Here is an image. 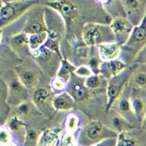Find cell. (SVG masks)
<instances>
[{"label": "cell", "instance_id": "1", "mask_svg": "<svg viewBox=\"0 0 146 146\" xmlns=\"http://www.w3.org/2000/svg\"><path fill=\"white\" fill-rule=\"evenodd\" d=\"M146 44V22L145 17L141 21L133 27L130 36L122 45L119 58L127 64L132 63L133 59L143 51Z\"/></svg>", "mask_w": 146, "mask_h": 146}, {"label": "cell", "instance_id": "2", "mask_svg": "<svg viewBox=\"0 0 146 146\" xmlns=\"http://www.w3.org/2000/svg\"><path fill=\"white\" fill-rule=\"evenodd\" d=\"M41 2L39 0H8L2 1L0 7V29L16 22L31 7Z\"/></svg>", "mask_w": 146, "mask_h": 146}, {"label": "cell", "instance_id": "3", "mask_svg": "<svg viewBox=\"0 0 146 146\" xmlns=\"http://www.w3.org/2000/svg\"><path fill=\"white\" fill-rule=\"evenodd\" d=\"M81 38L86 47H96L100 43L114 41L109 25L100 22H87L82 27Z\"/></svg>", "mask_w": 146, "mask_h": 146}, {"label": "cell", "instance_id": "4", "mask_svg": "<svg viewBox=\"0 0 146 146\" xmlns=\"http://www.w3.org/2000/svg\"><path fill=\"white\" fill-rule=\"evenodd\" d=\"M134 65H129L124 70L119 73L117 75L111 77L106 81V110L105 112H108L111 110L114 102H116L118 97L121 94V92L128 84V80L131 75V72L133 68Z\"/></svg>", "mask_w": 146, "mask_h": 146}, {"label": "cell", "instance_id": "5", "mask_svg": "<svg viewBox=\"0 0 146 146\" xmlns=\"http://www.w3.org/2000/svg\"><path fill=\"white\" fill-rule=\"evenodd\" d=\"M117 134L116 131L103 124L100 121L92 120L87 123L80 131V139H82L80 143L95 145L100 141L105 138H113Z\"/></svg>", "mask_w": 146, "mask_h": 146}, {"label": "cell", "instance_id": "6", "mask_svg": "<svg viewBox=\"0 0 146 146\" xmlns=\"http://www.w3.org/2000/svg\"><path fill=\"white\" fill-rule=\"evenodd\" d=\"M36 64L43 72L49 77H54L58 68L62 56L52 51L45 46L30 52Z\"/></svg>", "mask_w": 146, "mask_h": 146}, {"label": "cell", "instance_id": "7", "mask_svg": "<svg viewBox=\"0 0 146 146\" xmlns=\"http://www.w3.org/2000/svg\"><path fill=\"white\" fill-rule=\"evenodd\" d=\"M14 72L18 80L29 90L38 87L40 80V68L36 64L33 66L22 59L14 67Z\"/></svg>", "mask_w": 146, "mask_h": 146}, {"label": "cell", "instance_id": "8", "mask_svg": "<svg viewBox=\"0 0 146 146\" xmlns=\"http://www.w3.org/2000/svg\"><path fill=\"white\" fill-rule=\"evenodd\" d=\"M25 25L23 27V32L26 34H35L39 32L48 31L45 21V6L42 4H38L31 7L29 11Z\"/></svg>", "mask_w": 146, "mask_h": 146}, {"label": "cell", "instance_id": "9", "mask_svg": "<svg viewBox=\"0 0 146 146\" xmlns=\"http://www.w3.org/2000/svg\"><path fill=\"white\" fill-rule=\"evenodd\" d=\"M32 90H33L31 95L32 103L43 116L50 118L53 115V111H55L52 107V99L54 96L52 90L43 87L40 88L36 87Z\"/></svg>", "mask_w": 146, "mask_h": 146}, {"label": "cell", "instance_id": "10", "mask_svg": "<svg viewBox=\"0 0 146 146\" xmlns=\"http://www.w3.org/2000/svg\"><path fill=\"white\" fill-rule=\"evenodd\" d=\"M109 26L113 34L114 41L119 45H122L125 42L134 27L126 17L122 16L111 17Z\"/></svg>", "mask_w": 146, "mask_h": 146}, {"label": "cell", "instance_id": "11", "mask_svg": "<svg viewBox=\"0 0 146 146\" xmlns=\"http://www.w3.org/2000/svg\"><path fill=\"white\" fill-rule=\"evenodd\" d=\"M29 90L18 80L16 74L7 83V102L9 106H16L24 100H29Z\"/></svg>", "mask_w": 146, "mask_h": 146}, {"label": "cell", "instance_id": "12", "mask_svg": "<svg viewBox=\"0 0 146 146\" xmlns=\"http://www.w3.org/2000/svg\"><path fill=\"white\" fill-rule=\"evenodd\" d=\"M125 17L134 26L139 24L145 17V0H120Z\"/></svg>", "mask_w": 146, "mask_h": 146}, {"label": "cell", "instance_id": "13", "mask_svg": "<svg viewBox=\"0 0 146 146\" xmlns=\"http://www.w3.org/2000/svg\"><path fill=\"white\" fill-rule=\"evenodd\" d=\"M145 90H134L131 89L130 100L131 110L135 118L137 119L139 127L144 125L146 115V102H145Z\"/></svg>", "mask_w": 146, "mask_h": 146}, {"label": "cell", "instance_id": "14", "mask_svg": "<svg viewBox=\"0 0 146 146\" xmlns=\"http://www.w3.org/2000/svg\"><path fill=\"white\" fill-rule=\"evenodd\" d=\"M131 90V88H130ZM130 93L129 87L126 86L124 90L122 91L121 94L119 96L116 102L114 104H117V112L125 119L127 121H129L131 124H132L134 127H139L137 119L135 118L133 111L131 110V100H130Z\"/></svg>", "mask_w": 146, "mask_h": 146}, {"label": "cell", "instance_id": "15", "mask_svg": "<svg viewBox=\"0 0 146 146\" xmlns=\"http://www.w3.org/2000/svg\"><path fill=\"white\" fill-rule=\"evenodd\" d=\"M66 91L74 99L76 102H85L89 100L91 94V90L86 88L82 79L74 75V73L67 83Z\"/></svg>", "mask_w": 146, "mask_h": 146}, {"label": "cell", "instance_id": "16", "mask_svg": "<svg viewBox=\"0 0 146 146\" xmlns=\"http://www.w3.org/2000/svg\"><path fill=\"white\" fill-rule=\"evenodd\" d=\"M27 38H29V35L21 31L13 34L7 39L8 48L21 59H23V58H26L29 54L30 55L29 46H27Z\"/></svg>", "mask_w": 146, "mask_h": 146}, {"label": "cell", "instance_id": "17", "mask_svg": "<svg viewBox=\"0 0 146 146\" xmlns=\"http://www.w3.org/2000/svg\"><path fill=\"white\" fill-rule=\"evenodd\" d=\"M128 66L129 64H127L120 58L109 61H102L99 68V74L102 75L105 80H108L111 77L123 71Z\"/></svg>", "mask_w": 146, "mask_h": 146}, {"label": "cell", "instance_id": "18", "mask_svg": "<svg viewBox=\"0 0 146 146\" xmlns=\"http://www.w3.org/2000/svg\"><path fill=\"white\" fill-rule=\"evenodd\" d=\"M128 87L134 90H145L146 88V70L145 64L134 65L128 80Z\"/></svg>", "mask_w": 146, "mask_h": 146}, {"label": "cell", "instance_id": "19", "mask_svg": "<svg viewBox=\"0 0 146 146\" xmlns=\"http://www.w3.org/2000/svg\"><path fill=\"white\" fill-rule=\"evenodd\" d=\"M98 51V56L102 61H109L111 59L117 58L121 53V45L115 41L103 42L96 46Z\"/></svg>", "mask_w": 146, "mask_h": 146}, {"label": "cell", "instance_id": "20", "mask_svg": "<svg viewBox=\"0 0 146 146\" xmlns=\"http://www.w3.org/2000/svg\"><path fill=\"white\" fill-rule=\"evenodd\" d=\"M76 102L66 90L54 94L52 107L55 111H68L76 108Z\"/></svg>", "mask_w": 146, "mask_h": 146}, {"label": "cell", "instance_id": "21", "mask_svg": "<svg viewBox=\"0 0 146 146\" xmlns=\"http://www.w3.org/2000/svg\"><path fill=\"white\" fill-rule=\"evenodd\" d=\"M5 124L10 130L13 135V138H16L18 141H21V143L23 144L25 132H26V127L27 125L25 122V121L17 118L15 115H9Z\"/></svg>", "mask_w": 146, "mask_h": 146}, {"label": "cell", "instance_id": "22", "mask_svg": "<svg viewBox=\"0 0 146 146\" xmlns=\"http://www.w3.org/2000/svg\"><path fill=\"white\" fill-rule=\"evenodd\" d=\"M11 113V109L7 102V82L0 78V125L6 123Z\"/></svg>", "mask_w": 146, "mask_h": 146}, {"label": "cell", "instance_id": "23", "mask_svg": "<svg viewBox=\"0 0 146 146\" xmlns=\"http://www.w3.org/2000/svg\"><path fill=\"white\" fill-rule=\"evenodd\" d=\"M21 60L8 47H0V72L10 66L14 68Z\"/></svg>", "mask_w": 146, "mask_h": 146}, {"label": "cell", "instance_id": "24", "mask_svg": "<svg viewBox=\"0 0 146 146\" xmlns=\"http://www.w3.org/2000/svg\"><path fill=\"white\" fill-rule=\"evenodd\" d=\"M14 107H15V109H14L12 115H15L23 121L25 119L29 118V116H34L35 112L38 111L36 108L34 106V104L32 103V102H29V100H24V102L18 103Z\"/></svg>", "mask_w": 146, "mask_h": 146}, {"label": "cell", "instance_id": "25", "mask_svg": "<svg viewBox=\"0 0 146 146\" xmlns=\"http://www.w3.org/2000/svg\"><path fill=\"white\" fill-rule=\"evenodd\" d=\"M110 123H111L110 128L112 129L114 131H116L117 133L136 129V127L131 124L129 121H127L122 116H121L117 111L114 112L111 115V119H110Z\"/></svg>", "mask_w": 146, "mask_h": 146}, {"label": "cell", "instance_id": "26", "mask_svg": "<svg viewBox=\"0 0 146 146\" xmlns=\"http://www.w3.org/2000/svg\"><path fill=\"white\" fill-rule=\"evenodd\" d=\"M75 68H76V66L74 64H72L71 62L68 61L65 57L62 56L60 64H59L58 68L55 76L60 78L61 80H63L64 81L68 83V82L70 81L72 74L74 73Z\"/></svg>", "mask_w": 146, "mask_h": 146}, {"label": "cell", "instance_id": "27", "mask_svg": "<svg viewBox=\"0 0 146 146\" xmlns=\"http://www.w3.org/2000/svg\"><path fill=\"white\" fill-rule=\"evenodd\" d=\"M47 38H48V31H43V32H39V33L29 35L27 46H29V53L38 49L40 47H42Z\"/></svg>", "mask_w": 146, "mask_h": 146}, {"label": "cell", "instance_id": "28", "mask_svg": "<svg viewBox=\"0 0 146 146\" xmlns=\"http://www.w3.org/2000/svg\"><path fill=\"white\" fill-rule=\"evenodd\" d=\"M132 131V130H131ZM123 131L118 133L116 136V145H139L141 141L137 137L131 136V131Z\"/></svg>", "mask_w": 146, "mask_h": 146}, {"label": "cell", "instance_id": "29", "mask_svg": "<svg viewBox=\"0 0 146 146\" xmlns=\"http://www.w3.org/2000/svg\"><path fill=\"white\" fill-rule=\"evenodd\" d=\"M39 136H40V132L38 131H36L32 127H29V125H27L23 144L27 146L38 145Z\"/></svg>", "mask_w": 146, "mask_h": 146}, {"label": "cell", "instance_id": "30", "mask_svg": "<svg viewBox=\"0 0 146 146\" xmlns=\"http://www.w3.org/2000/svg\"><path fill=\"white\" fill-rule=\"evenodd\" d=\"M103 80H105V79L102 75L93 73V74H91L88 78L84 79L83 82L87 89H89L90 90H94L102 88V86L103 84Z\"/></svg>", "mask_w": 146, "mask_h": 146}, {"label": "cell", "instance_id": "31", "mask_svg": "<svg viewBox=\"0 0 146 146\" xmlns=\"http://www.w3.org/2000/svg\"><path fill=\"white\" fill-rule=\"evenodd\" d=\"M58 141V136L57 134L52 130H46L40 132L39 140L38 145H51L55 144Z\"/></svg>", "mask_w": 146, "mask_h": 146}, {"label": "cell", "instance_id": "32", "mask_svg": "<svg viewBox=\"0 0 146 146\" xmlns=\"http://www.w3.org/2000/svg\"><path fill=\"white\" fill-rule=\"evenodd\" d=\"M80 127V118L75 113H70L65 121V129L68 132H75L79 130Z\"/></svg>", "mask_w": 146, "mask_h": 146}, {"label": "cell", "instance_id": "33", "mask_svg": "<svg viewBox=\"0 0 146 146\" xmlns=\"http://www.w3.org/2000/svg\"><path fill=\"white\" fill-rule=\"evenodd\" d=\"M17 144L16 141H14L13 135L10 130L6 124L0 125V145H10Z\"/></svg>", "mask_w": 146, "mask_h": 146}, {"label": "cell", "instance_id": "34", "mask_svg": "<svg viewBox=\"0 0 146 146\" xmlns=\"http://www.w3.org/2000/svg\"><path fill=\"white\" fill-rule=\"evenodd\" d=\"M66 87H67V82H65L60 78H58L57 76L52 77L51 81H50V90H52V92L54 94H57L66 90Z\"/></svg>", "mask_w": 146, "mask_h": 146}, {"label": "cell", "instance_id": "35", "mask_svg": "<svg viewBox=\"0 0 146 146\" xmlns=\"http://www.w3.org/2000/svg\"><path fill=\"white\" fill-rule=\"evenodd\" d=\"M91 74H93V71L88 65H80L79 67H76L74 70V75L80 79H86Z\"/></svg>", "mask_w": 146, "mask_h": 146}, {"label": "cell", "instance_id": "36", "mask_svg": "<svg viewBox=\"0 0 146 146\" xmlns=\"http://www.w3.org/2000/svg\"><path fill=\"white\" fill-rule=\"evenodd\" d=\"M61 140L62 141L60 143L62 145H77V144H79L77 137L75 136V133H72V132L66 131L65 135L62 137Z\"/></svg>", "mask_w": 146, "mask_h": 146}, {"label": "cell", "instance_id": "37", "mask_svg": "<svg viewBox=\"0 0 146 146\" xmlns=\"http://www.w3.org/2000/svg\"><path fill=\"white\" fill-rule=\"evenodd\" d=\"M95 145H103V146L116 145V137H113V138H105L102 141H98Z\"/></svg>", "mask_w": 146, "mask_h": 146}, {"label": "cell", "instance_id": "38", "mask_svg": "<svg viewBox=\"0 0 146 146\" xmlns=\"http://www.w3.org/2000/svg\"><path fill=\"white\" fill-rule=\"evenodd\" d=\"M95 1H97L98 3H100V4H102V6H104V5H106L110 0H95Z\"/></svg>", "mask_w": 146, "mask_h": 146}, {"label": "cell", "instance_id": "39", "mask_svg": "<svg viewBox=\"0 0 146 146\" xmlns=\"http://www.w3.org/2000/svg\"><path fill=\"white\" fill-rule=\"evenodd\" d=\"M2 39H3V29H0V46L2 43Z\"/></svg>", "mask_w": 146, "mask_h": 146}, {"label": "cell", "instance_id": "40", "mask_svg": "<svg viewBox=\"0 0 146 146\" xmlns=\"http://www.w3.org/2000/svg\"><path fill=\"white\" fill-rule=\"evenodd\" d=\"M39 1L42 3V2H48V1H52V0H39Z\"/></svg>", "mask_w": 146, "mask_h": 146}, {"label": "cell", "instance_id": "41", "mask_svg": "<svg viewBox=\"0 0 146 146\" xmlns=\"http://www.w3.org/2000/svg\"><path fill=\"white\" fill-rule=\"evenodd\" d=\"M1 4H2V0H0V7H1Z\"/></svg>", "mask_w": 146, "mask_h": 146}]
</instances>
